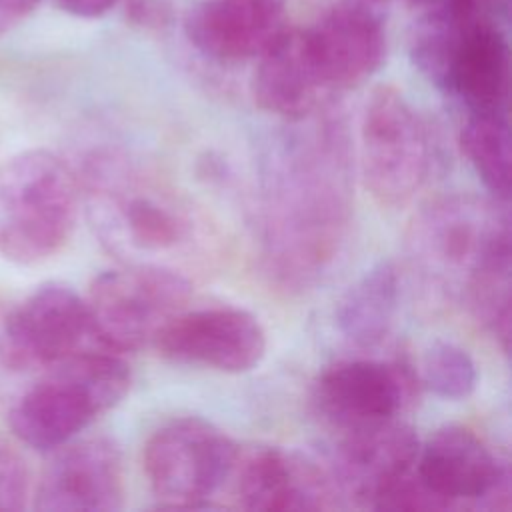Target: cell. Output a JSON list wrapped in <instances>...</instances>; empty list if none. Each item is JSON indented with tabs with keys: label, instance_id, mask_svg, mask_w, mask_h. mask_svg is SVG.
Masks as SVG:
<instances>
[{
	"label": "cell",
	"instance_id": "cell-1",
	"mask_svg": "<svg viewBox=\"0 0 512 512\" xmlns=\"http://www.w3.org/2000/svg\"><path fill=\"white\" fill-rule=\"evenodd\" d=\"M290 124L262 156L258 236L270 284L302 292L344 248L354 210V164L338 110L320 106Z\"/></svg>",
	"mask_w": 512,
	"mask_h": 512
},
{
	"label": "cell",
	"instance_id": "cell-2",
	"mask_svg": "<svg viewBox=\"0 0 512 512\" xmlns=\"http://www.w3.org/2000/svg\"><path fill=\"white\" fill-rule=\"evenodd\" d=\"M76 174V172H74ZM100 242L126 264H158L192 244L196 220L172 190L124 154L94 150L76 174Z\"/></svg>",
	"mask_w": 512,
	"mask_h": 512
},
{
	"label": "cell",
	"instance_id": "cell-3",
	"mask_svg": "<svg viewBox=\"0 0 512 512\" xmlns=\"http://www.w3.org/2000/svg\"><path fill=\"white\" fill-rule=\"evenodd\" d=\"M10 410V428L34 450L52 452L74 440L130 390V366L118 352L84 350L48 366Z\"/></svg>",
	"mask_w": 512,
	"mask_h": 512
},
{
	"label": "cell",
	"instance_id": "cell-4",
	"mask_svg": "<svg viewBox=\"0 0 512 512\" xmlns=\"http://www.w3.org/2000/svg\"><path fill=\"white\" fill-rule=\"evenodd\" d=\"M80 204L74 170L48 150L18 152L0 162V256L30 266L70 240Z\"/></svg>",
	"mask_w": 512,
	"mask_h": 512
},
{
	"label": "cell",
	"instance_id": "cell-5",
	"mask_svg": "<svg viewBox=\"0 0 512 512\" xmlns=\"http://www.w3.org/2000/svg\"><path fill=\"white\" fill-rule=\"evenodd\" d=\"M406 248L410 264L428 284L462 298L474 274L510 248L508 214L498 200L472 194L438 196L414 214Z\"/></svg>",
	"mask_w": 512,
	"mask_h": 512
},
{
	"label": "cell",
	"instance_id": "cell-6",
	"mask_svg": "<svg viewBox=\"0 0 512 512\" xmlns=\"http://www.w3.org/2000/svg\"><path fill=\"white\" fill-rule=\"evenodd\" d=\"M192 296L190 280L176 268L126 264L98 274L86 300L96 340L110 352H128L152 344L156 334Z\"/></svg>",
	"mask_w": 512,
	"mask_h": 512
},
{
	"label": "cell",
	"instance_id": "cell-7",
	"mask_svg": "<svg viewBox=\"0 0 512 512\" xmlns=\"http://www.w3.org/2000/svg\"><path fill=\"white\" fill-rule=\"evenodd\" d=\"M238 446L216 424L184 416L162 424L150 434L142 462L148 486L162 508L192 510L230 480Z\"/></svg>",
	"mask_w": 512,
	"mask_h": 512
},
{
	"label": "cell",
	"instance_id": "cell-8",
	"mask_svg": "<svg viewBox=\"0 0 512 512\" xmlns=\"http://www.w3.org/2000/svg\"><path fill=\"white\" fill-rule=\"evenodd\" d=\"M364 182L380 206L408 204L424 186L432 166L428 126L394 86H378L360 126Z\"/></svg>",
	"mask_w": 512,
	"mask_h": 512
},
{
	"label": "cell",
	"instance_id": "cell-9",
	"mask_svg": "<svg viewBox=\"0 0 512 512\" xmlns=\"http://www.w3.org/2000/svg\"><path fill=\"white\" fill-rule=\"evenodd\" d=\"M414 472L438 510L510 508L508 464L466 426L434 430L418 448Z\"/></svg>",
	"mask_w": 512,
	"mask_h": 512
},
{
	"label": "cell",
	"instance_id": "cell-10",
	"mask_svg": "<svg viewBox=\"0 0 512 512\" xmlns=\"http://www.w3.org/2000/svg\"><path fill=\"white\" fill-rule=\"evenodd\" d=\"M96 348L106 350L94 336L86 300L62 282H46L30 292L0 330V354L14 368L50 366Z\"/></svg>",
	"mask_w": 512,
	"mask_h": 512
},
{
	"label": "cell",
	"instance_id": "cell-11",
	"mask_svg": "<svg viewBox=\"0 0 512 512\" xmlns=\"http://www.w3.org/2000/svg\"><path fill=\"white\" fill-rule=\"evenodd\" d=\"M152 346L174 364L242 374L262 362L268 342L260 320L252 312L212 306L184 308L164 324Z\"/></svg>",
	"mask_w": 512,
	"mask_h": 512
},
{
	"label": "cell",
	"instance_id": "cell-12",
	"mask_svg": "<svg viewBox=\"0 0 512 512\" xmlns=\"http://www.w3.org/2000/svg\"><path fill=\"white\" fill-rule=\"evenodd\" d=\"M420 440L400 418L336 432L324 464L342 506L376 510L380 498L408 472L418 456Z\"/></svg>",
	"mask_w": 512,
	"mask_h": 512
},
{
	"label": "cell",
	"instance_id": "cell-13",
	"mask_svg": "<svg viewBox=\"0 0 512 512\" xmlns=\"http://www.w3.org/2000/svg\"><path fill=\"white\" fill-rule=\"evenodd\" d=\"M414 390L402 364L352 358L326 366L314 382L318 414L334 432L394 420Z\"/></svg>",
	"mask_w": 512,
	"mask_h": 512
},
{
	"label": "cell",
	"instance_id": "cell-14",
	"mask_svg": "<svg viewBox=\"0 0 512 512\" xmlns=\"http://www.w3.org/2000/svg\"><path fill=\"white\" fill-rule=\"evenodd\" d=\"M232 494L244 510H330L344 508L324 464L276 446L238 454Z\"/></svg>",
	"mask_w": 512,
	"mask_h": 512
},
{
	"label": "cell",
	"instance_id": "cell-15",
	"mask_svg": "<svg viewBox=\"0 0 512 512\" xmlns=\"http://www.w3.org/2000/svg\"><path fill=\"white\" fill-rule=\"evenodd\" d=\"M34 492L42 512H116L124 506V466L106 436L70 440L52 450Z\"/></svg>",
	"mask_w": 512,
	"mask_h": 512
},
{
	"label": "cell",
	"instance_id": "cell-16",
	"mask_svg": "<svg viewBox=\"0 0 512 512\" xmlns=\"http://www.w3.org/2000/svg\"><path fill=\"white\" fill-rule=\"evenodd\" d=\"M324 88L346 90L368 80L386 58V30L368 2L336 4L304 30Z\"/></svg>",
	"mask_w": 512,
	"mask_h": 512
},
{
	"label": "cell",
	"instance_id": "cell-17",
	"mask_svg": "<svg viewBox=\"0 0 512 512\" xmlns=\"http://www.w3.org/2000/svg\"><path fill=\"white\" fill-rule=\"evenodd\" d=\"M280 0H202L184 30L198 52L218 62L258 58L286 28Z\"/></svg>",
	"mask_w": 512,
	"mask_h": 512
},
{
	"label": "cell",
	"instance_id": "cell-18",
	"mask_svg": "<svg viewBox=\"0 0 512 512\" xmlns=\"http://www.w3.org/2000/svg\"><path fill=\"white\" fill-rule=\"evenodd\" d=\"M326 92L304 30L284 28L258 56L252 96L262 110L286 122L302 120L322 106Z\"/></svg>",
	"mask_w": 512,
	"mask_h": 512
},
{
	"label": "cell",
	"instance_id": "cell-19",
	"mask_svg": "<svg viewBox=\"0 0 512 512\" xmlns=\"http://www.w3.org/2000/svg\"><path fill=\"white\" fill-rule=\"evenodd\" d=\"M508 70L504 32L478 14L460 42L442 90L456 98L466 114L508 112Z\"/></svg>",
	"mask_w": 512,
	"mask_h": 512
},
{
	"label": "cell",
	"instance_id": "cell-20",
	"mask_svg": "<svg viewBox=\"0 0 512 512\" xmlns=\"http://www.w3.org/2000/svg\"><path fill=\"white\" fill-rule=\"evenodd\" d=\"M400 302V272L380 260L358 276L340 296L334 320L340 334L358 348H374L390 334Z\"/></svg>",
	"mask_w": 512,
	"mask_h": 512
},
{
	"label": "cell",
	"instance_id": "cell-21",
	"mask_svg": "<svg viewBox=\"0 0 512 512\" xmlns=\"http://www.w3.org/2000/svg\"><path fill=\"white\" fill-rule=\"evenodd\" d=\"M478 16L476 0L426 8L410 32V58L414 66L436 86L444 88L460 42Z\"/></svg>",
	"mask_w": 512,
	"mask_h": 512
},
{
	"label": "cell",
	"instance_id": "cell-22",
	"mask_svg": "<svg viewBox=\"0 0 512 512\" xmlns=\"http://www.w3.org/2000/svg\"><path fill=\"white\" fill-rule=\"evenodd\" d=\"M460 144L486 190L498 202L510 196V128L506 112L466 114Z\"/></svg>",
	"mask_w": 512,
	"mask_h": 512
},
{
	"label": "cell",
	"instance_id": "cell-23",
	"mask_svg": "<svg viewBox=\"0 0 512 512\" xmlns=\"http://www.w3.org/2000/svg\"><path fill=\"white\" fill-rule=\"evenodd\" d=\"M512 250L492 256L470 280L462 300L474 318L488 330L500 348L510 350V288H512Z\"/></svg>",
	"mask_w": 512,
	"mask_h": 512
},
{
	"label": "cell",
	"instance_id": "cell-24",
	"mask_svg": "<svg viewBox=\"0 0 512 512\" xmlns=\"http://www.w3.org/2000/svg\"><path fill=\"white\" fill-rule=\"evenodd\" d=\"M424 386L440 398L464 400L478 382V370L472 356L454 342H432L420 362Z\"/></svg>",
	"mask_w": 512,
	"mask_h": 512
},
{
	"label": "cell",
	"instance_id": "cell-25",
	"mask_svg": "<svg viewBox=\"0 0 512 512\" xmlns=\"http://www.w3.org/2000/svg\"><path fill=\"white\" fill-rule=\"evenodd\" d=\"M28 470L20 454L0 440V512H18L28 500Z\"/></svg>",
	"mask_w": 512,
	"mask_h": 512
},
{
	"label": "cell",
	"instance_id": "cell-26",
	"mask_svg": "<svg viewBox=\"0 0 512 512\" xmlns=\"http://www.w3.org/2000/svg\"><path fill=\"white\" fill-rule=\"evenodd\" d=\"M40 0H0V36L36 10Z\"/></svg>",
	"mask_w": 512,
	"mask_h": 512
},
{
	"label": "cell",
	"instance_id": "cell-27",
	"mask_svg": "<svg viewBox=\"0 0 512 512\" xmlns=\"http://www.w3.org/2000/svg\"><path fill=\"white\" fill-rule=\"evenodd\" d=\"M118 0H56V4L78 18H98L106 14Z\"/></svg>",
	"mask_w": 512,
	"mask_h": 512
},
{
	"label": "cell",
	"instance_id": "cell-28",
	"mask_svg": "<svg viewBox=\"0 0 512 512\" xmlns=\"http://www.w3.org/2000/svg\"><path fill=\"white\" fill-rule=\"evenodd\" d=\"M412 4L424 6V8H440V6H450V4H458L464 0H410Z\"/></svg>",
	"mask_w": 512,
	"mask_h": 512
},
{
	"label": "cell",
	"instance_id": "cell-29",
	"mask_svg": "<svg viewBox=\"0 0 512 512\" xmlns=\"http://www.w3.org/2000/svg\"><path fill=\"white\" fill-rule=\"evenodd\" d=\"M280 2H284V0H280Z\"/></svg>",
	"mask_w": 512,
	"mask_h": 512
}]
</instances>
